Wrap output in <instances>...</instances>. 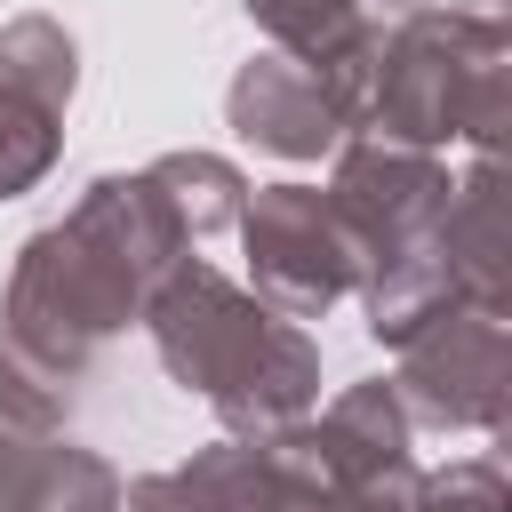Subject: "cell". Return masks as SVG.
<instances>
[{
    "instance_id": "7",
    "label": "cell",
    "mask_w": 512,
    "mask_h": 512,
    "mask_svg": "<svg viewBox=\"0 0 512 512\" xmlns=\"http://www.w3.org/2000/svg\"><path fill=\"white\" fill-rule=\"evenodd\" d=\"M400 368L384 376L408 424L432 432H504L512 424V328L504 312H448L392 344Z\"/></svg>"
},
{
    "instance_id": "4",
    "label": "cell",
    "mask_w": 512,
    "mask_h": 512,
    "mask_svg": "<svg viewBox=\"0 0 512 512\" xmlns=\"http://www.w3.org/2000/svg\"><path fill=\"white\" fill-rule=\"evenodd\" d=\"M408 440H416V424L400 416L392 384L368 376V384H344L320 416L272 432L264 448L288 464L304 512H416L424 464Z\"/></svg>"
},
{
    "instance_id": "11",
    "label": "cell",
    "mask_w": 512,
    "mask_h": 512,
    "mask_svg": "<svg viewBox=\"0 0 512 512\" xmlns=\"http://www.w3.org/2000/svg\"><path fill=\"white\" fill-rule=\"evenodd\" d=\"M240 16L272 40V56L320 72L360 128V88H368V64H376V40H384V24L360 0H240Z\"/></svg>"
},
{
    "instance_id": "9",
    "label": "cell",
    "mask_w": 512,
    "mask_h": 512,
    "mask_svg": "<svg viewBox=\"0 0 512 512\" xmlns=\"http://www.w3.org/2000/svg\"><path fill=\"white\" fill-rule=\"evenodd\" d=\"M224 120H232L240 144H256V152H272V160H328V152L352 136L344 96H336L320 72H304V64H288V56H272V48L232 72Z\"/></svg>"
},
{
    "instance_id": "1",
    "label": "cell",
    "mask_w": 512,
    "mask_h": 512,
    "mask_svg": "<svg viewBox=\"0 0 512 512\" xmlns=\"http://www.w3.org/2000/svg\"><path fill=\"white\" fill-rule=\"evenodd\" d=\"M192 256L168 192L136 176H96L56 224H40L0 296V424L64 432L96 352L120 328H144L152 288Z\"/></svg>"
},
{
    "instance_id": "5",
    "label": "cell",
    "mask_w": 512,
    "mask_h": 512,
    "mask_svg": "<svg viewBox=\"0 0 512 512\" xmlns=\"http://www.w3.org/2000/svg\"><path fill=\"white\" fill-rule=\"evenodd\" d=\"M240 248H248V280H256L248 296L296 328L336 312L344 296H360V256L320 184H256L240 208Z\"/></svg>"
},
{
    "instance_id": "15",
    "label": "cell",
    "mask_w": 512,
    "mask_h": 512,
    "mask_svg": "<svg viewBox=\"0 0 512 512\" xmlns=\"http://www.w3.org/2000/svg\"><path fill=\"white\" fill-rule=\"evenodd\" d=\"M360 8H408V0H360Z\"/></svg>"
},
{
    "instance_id": "14",
    "label": "cell",
    "mask_w": 512,
    "mask_h": 512,
    "mask_svg": "<svg viewBox=\"0 0 512 512\" xmlns=\"http://www.w3.org/2000/svg\"><path fill=\"white\" fill-rule=\"evenodd\" d=\"M416 512H512V480H504V464L464 456V464H448V472H424Z\"/></svg>"
},
{
    "instance_id": "10",
    "label": "cell",
    "mask_w": 512,
    "mask_h": 512,
    "mask_svg": "<svg viewBox=\"0 0 512 512\" xmlns=\"http://www.w3.org/2000/svg\"><path fill=\"white\" fill-rule=\"evenodd\" d=\"M120 512H304V496L264 440H216L192 448L176 472L128 480Z\"/></svg>"
},
{
    "instance_id": "3",
    "label": "cell",
    "mask_w": 512,
    "mask_h": 512,
    "mask_svg": "<svg viewBox=\"0 0 512 512\" xmlns=\"http://www.w3.org/2000/svg\"><path fill=\"white\" fill-rule=\"evenodd\" d=\"M512 128V32L488 8H400V24L376 40L360 128L384 144H472L480 160L504 152Z\"/></svg>"
},
{
    "instance_id": "13",
    "label": "cell",
    "mask_w": 512,
    "mask_h": 512,
    "mask_svg": "<svg viewBox=\"0 0 512 512\" xmlns=\"http://www.w3.org/2000/svg\"><path fill=\"white\" fill-rule=\"evenodd\" d=\"M144 176L168 192V208H176V224H184L192 240L240 224V208H248V176H240L224 152H160Z\"/></svg>"
},
{
    "instance_id": "2",
    "label": "cell",
    "mask_w": 512,
    "mask_h": 512,
    "mask_svg": "<svg viewBox=\"0 0 512 512\" xmlns=\"http://www.w3.org/2000/svg\"><path fill=\"white\" fill-rule=\"evenodd\" d=\"M144 328L160 368L216 408L224 440H272L320 408V344L200 256L152 288Z\"/></svg>"
},
{
    "instance_id": "8",
    "label": "cell",
    "mask_w": 512,
    "mask_h": 512,
    "mask_svg": "<svg viewBox=\"0 0 512 512\" xmlns=\"http://www.w3.org/2000/svg\"><path fill=\"white\" fill-rule=\"evenodd\" d=\"M80 88V48L56 16L0 24V200H24L64 160V112Z\"/></svg>"
},
{
    "instance_id": "6",
    "label": "cell",
    "mask_w": 512,
    "mask_h": 512,
    "mask_svg": "<svg viewBox=\"0 0 512 512\" xmlns=\"http://www.w3.org/2000/svg\"><path fill=\"white\" fill-rule=\"evenodd\" d=\"M336 176H328V208L360 256V288H376L400 256L424 248V232L440 224L456 176L440 152H416V144H384V136H344L336 152Z\"/></svg>"
},
{
    "instance_id": "12",
    "label": "cell",
    "mask_w": 512,
    "mask_h": 512,
    "mask_svg": "<svg viewBox=\"0 0 512 512\" xmlns=\"http://www.w3.org/2000/svg\"><path fill=\"white\" fill-rule=\"evenodd\" d=\"M0 512H120V472L64 432L0 424Z\"/></svg>"
}]
</instances>
